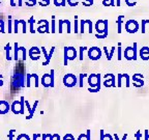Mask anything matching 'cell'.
Listing matches in <instances>:
<instances>
[{
    "instance_id": "obj_11",
    "label": "cell",
    "mask_w": 149,
    "mask_h": 140,
    "mask_svg": "<svg viewBox=\"0 0 149 140\" xmlns=\"http://www.w3.org/2000/svg\"><path fill=\"white\" fill-rule=\"evenodd\" d=\"M37 104H38V101H35V103H34V106L31 108V110H30V114L26 117L27 119H29V118H31V117L33 116V114H34V111H35V109H36V106H37Z\"/></svg>"
},
{
    "instance_id": "obj_48",
    "label": "cell",
    "mask_w": 149,
    "mask_h": 140,
    "mask_svg": "<svg viewBox=\"0 0 149 140\" xmlns=\"http://www.w3.org/2000/svg\"><path fill=\"white\" fill-rule=\"evenodd\" d=\"M42 136V135H38V134H34L33 135V140H36V138L37 137H41Z\"/></svg>"
},
{
    "instance_id": "obj_45",
    "label": "cell",
    "mask_w": 149,
    "mask_h": 140,
    "mask_svg": "<svg viewBox=\"0 0 149 140\" xmlns=\"http://www.w3.org/2000/svg\"><path fill=\"white\" fill-rule=\"evenodd\" d=\"M148 139H149V131L145 130V140H148Z\"/></svg>"
},
{
    "instance_id": "obj_58",
    "label": "cell",
    "mask_w": 149,
    "mask_h": 140,
    "mask_svg": "<svg viewBox=\"0 0 149 140\" xmlns=\"http://www.w3.org/2000/svg\"><path fill=\"white\" fill-rule=\"evenodd\" d=\"M61 5H62V6L65 5V0H62V3H61Z\"/></svg>"
},
{
    "instance_id": "obj_34",
    "label": "cell",
    "mask_w": 149,
    "mask_h": 140,
    "mask_svg": "<svg viewBox=\"0 0 149 140\" xmlns=\"http://www.w3.org/2000/svg\"><path fill=\"white\" fill-rule=\"evenodd\" d=\"M14 132H15V130H11L10 133H8V138H10V140H12V138H14Z\"/></svg>"
},
{
    "instance_id": "obj_54",
    "label": "cell",
    "mask_w": 149,
    "mask_h": 140,
    "mask_svg": "<svg viewBox=\"0 0 149 140\" xmlns=\"http://www.w3.org/2000/svg\"><path fill=\"white\" fill-rule=\"evenodd\" d=\"M11 6H16V5H17V4L14 2V0H11Z\"/></svg>"
},
{
    "instance_id": "obj_18",
    "label": "cell",
    "mask_w": 149,
    "mask_h": 140,
    "mask_svg": "<svg viewBox=\"0 0 149 140\" xmlns=\"http://www.w3.org/2000/svg\"><path fill=\"white\" fill-rule=\"evenodd\" d=\"M20 51L22 52V59L25 60L26 59V50H25V48L24 47H21L20 48Z\"/></svg>"
},
{
    "instance_id": "obj_52",
    "label": "cell",
    "mask_w": 149,
    "mask_h": 140,
    "mask_svg": "<svg viewBox=\"0 0 149 140\" xmlns=\"http://www.w3.org/2000/svg\"><path fill=\"white\" fill-rule=\"evenodd\" d=\"M39 1H41L39 3H42L43 1H46V3H47V4H50V0H39Z\"/></svg>"
},
{
    "instance_id": "obj_36",
    "label": "cell",
    "mask_w": 149,
    "mask_h": 140,
    "mask_svg": "<svg viewBox=\"0 0 149 140\" xmlns=\"http://www.w3.org/2000/svg\"><path fill=\"white\" fill-rule=\"evenodd\" d=\"M55 50V47H52L51 48V51H50V53L48 54V58H49V60H51V57H52V54H53V52Z\"/></svg>"
},
{
    "instance_id": "obj_4",
    "label": "cell",
    "mask_w": 149,
    "mask_h": 140,
    "mask_svg": "<svg viewBox=\"0 0 149 140\" xmlns=\"http://www.w3.org/2000/svg\"><path fill=\"white\" fill-rule=\"evenodd\" d=\"M100 55H102V52L98 49L97 47H92L88 50V57L92 60H97L100 58Z\"/></svg>"
},
{
    "instance_id": "obj_37",
    "label": "cell",
    "mask_w": 149,
    "mask_h": 140,
    "mask_svg": "<svg viewBox=\"0 0 149 140\" xmlns=\"http://www.w3.org/2000/svg\"><path fill=\"white\" fill-rule=\"evenodd\" d=\"M121 79H122V75H121V74H119V75H118V83H117L118 87L121 86Z\"/></svg>"
},
{
    "instance_id": "obj_12",
    "label": "cell",
    "mask_w": 149,
    "mask_h": 140,
    "mask_svg": "<svg viewBox=\"0 0 149 140\" xmlns=\"http://www.w3.org/2000/svg\"><path fill=\"white\" fill-rule=\"evenodd\" d=\"M28 23L30 24V32H31V33H34V32H35V30H34V28H33V24L35 23V20H34L33 17H31V18L29 19Z\"/></svg>"
},
{
    "instance_id": "obj_8",
    "label": "cell",
    "mask_w": 149,
    "mask_h": 140,
    "mask_svg": "<svg viewBox=\"0 0 149 140\" xmlns=\"http://www.w3.org/2000/svg\"><path fill=\"white\" fill-rule=\"evenodd\" d=\"M10 110V105L4 101L0 102V114H5V113Z\"/></svg>"
},
{
    "instance_id": "obj_14",
    "label": "cell",
    "mask_w": 149,
    "mask_h": 140,
    "mask_svg": "<svg viewBox=\"0 0 149 140\" xmlns=\"http://www.w3.org/2000/svg\"><path fill=\"white\" fill-rule=\"evenodd\" d=\"M49 76H50V87H54V70H51Z\"/></svg>"
},
{
    "instance_id": "obj_29",
    "label": "cell",
    "mask_w": 149,
    "mask_h": 140,
    "mask_svg": "<svg viewBox=\"0 0 149 140\" xmlns=\"http://www.w3.org/2000/svg\"><path fill=\"white\" fill-rule=\"evenodd\" d=\"M124 78H125V80H126V86H129V76L128 75H126V74H124V75H122Z\"/></svg>"
},
{
    "instance_id": "obj_24",
    "label": "cell",
    "mask_w": 149,
    "mask_h": 140,
    "mask_svg": "<svg viewBox=\"0 0 149 140\" xmlns=\"http://www.w3.org/2000/svg\"><path fill=\"white\" fill-rule=\"evenodd\" d=\"M135 137L137 140H141V137H142V135H141V131H137V133L135 134Z\"/></svg>"
},
{
    "instance_id": "obj_25",
    "label": "cell",
    "mask_w": 149,
    "mask_h": 140,
    "mask_svg": "<svg viewBox=\"0 0 149 140\" xmlns=\"http://www.w3.org/2000/svg\"><path fill=\"white\" fill-rule=\"evenodd\" d=\"M121 24H122V21H121V17L118 19V33L121 32Z\"/></svg>"
},
{
    "instance_id": "obj_27",
    "label": "cell",
    "mask_w": 149,
    "mask_h": 140,
    "mask_svg": "<svg viewBox=\"0 0 149 140\" xmlns=\"http://www.w3.org/2000/svg\"><path fill=\"white\" fill-rule=\"evenodd\" d=\"M11 32V16L8 17V33Z\"/></svg>"
},
{
    "instance_id": "obj_56",
    "label": "cell",
    "mask_w": 149,
    "mask_h": 140,
    "mask_svg": "<svg viewBox=\"0 0 149 140\" xmlns=\"http://www.w3.org/2000/svg\"><path fill=\"white\" fill-rule=\"evenodd\" d=\"M114 138H115V140H119V138H118V135H117V134H114Z\"/></svg>"
},
{
    "instance_id": "obj_10",
    "label": "cell",
    "mask_w": 149,
    "mask_h": 140,
    "mask_svg": "<svg viewBox=\"0 0 149 140\" xmlns=\"http://www.w3.org/2000/svg\"><path fill=\"white\" fill-rule=\"evenodd\" d=\"M124 56L126 59L131 60L133 59V47H128L124 50Z\"/></svg>"
},
{
    "instance_id": "obj_20",
    "label": "cell",
    "mask_w": 149,
    "mask_h": 140,
    "mask_svg": "<svg viewBox=\"0 0 149 140\" xmlns=\"http://www.w3.org/2000/svg\"><path fill=\"white\" fill-rule=\"evenodd\" d=\"M19 24H20V21H19V20H15V21H14V26H15V32H16V33L18 32V26H19Z\"/></svg>"
},
{
    "instance_id": "obj_16",
    "label": "cell",
    "mask_w": 149,
    "mask_h": 140,
    "mask_svg": "<svg viewBox=\"0 0 149 140\" xmlns=\"http://www.w3.org/2000/svg\"><path fill=\"white\" fill-rule=\"evenodd\" d=\"M133 59L136 60L137 59V44H134L133 46Z\"/></svg>"
},
{
    "instance_id": "obj_51",
    "label": "cell",
    "mask_w": 149,
    "mask_h": 140,
    "mask_svg": "<svg viewBox=\"0 0 149 140\" xmlns=\"http://www.w3.org/2000/svg\"><path fill=\"white\" fill-rule=\"evenodd\" d=\"M54 137H55L57 140H60V136H59L58 134H54Z\"/></svg>"
},
{
    "instance_id": "obj_49",
    "label": "cell",
    "mask_w": 149,
    "mask_h": 140,
    "mask_svg": "<svg viewBox=\"0 0 149 140\" xmlns=\"http://www.w3.org/2000/svg\"><path fill=\"white\" fill-rule=\"evenodd\" d=\"M47 137L49 138L50 140H53V138H54V137H53V135H50V134H47Z\"/></svg>"
},
{
    "instance_id": "obj_55",
    "label": "cell",
    "mask_w": 149,
    "mask_h": 140,
    "mask_svg": "<svg viewBox=\"0 0 149 140\" xmlns=\"http://www.w3.org/2000/svg\"><path fill=\"white\" fill-rule=\"evenodd\" d=\"M126 137H128V134H124V135H123V137H122V139H121V140H126Z\"/></svg>"
},
{
    "instance_id": "obj_53",
    "label": "cell",
    "mask_w": 149,
    "mask_h": 140,
    "mask_svg": "<svg viewBox=\"0 0 149 140\" xmlns=\"http://www.w3.org/2000/svg\"><path fill=\"white\" fill-rule=\"evenodd\" d=\"M54 3H55V5H56V6H60V5H61V4H60L59 2H57V0H54Z\"/></svg>"
},
{
    "instance_id": "obj_19",
    "label": "cell",
    "mask_w": 149,
    "mask_h": 140,
    "mask_svg": "<svg viewBox=\"0 0 149 140\" xmlns=\"http://www.w3.org/2000/svg\"><path fill=\"white\" fill-rule=\"evenodd\" d=\"M20 23L22 24V26H23V32L26 33V25H27V22H26L25 20H19Z\"/></svg>"
},
{
    "instance_id": "obj_60",
    "label": "cell",
    "mask_w": 149,
    "mask_h": 140,
    "mask_svg": "<svg viewBox=\"0 0 149 140\" xmlns=\"http://www.w3.org/2000/svg\"><path fill=\"white\" fill-rule=\"evenodd\" d=\"M0 1H1V0H0Z\"/></svg>"
},
{
    "instance_id": "obj_28",
    "label": "cell",
    "mask_w": 149,
    "mask_h": 140,
    "mask_svg": "<svg viewBox=\"0 0 149 140\" xmlns=\"http://www.w3.org/2000/svg\"><path fill=\"white\" fill-rule=\"evenodd\" d=\"M55 32V18H52V33Z\"/></svg>"
},
{
    "instance_id": "obj_13",
    "label": "cell",
    "mask_w": 149,
    "mask_h": 140,
    "mask_svg": "<svg viewBox=\"0 0 149 140\" xmlns=\"http://www.w3.org/2000/svg\"><path fill=\"white\" fill-rule=\"evenodd\" d=\"M14 59L16 61L19 59V46H18V43H15V55H14Z\"/></svg>"
},
{
    "instance_id": "obj_47",
    "label": "cell",
    "mask_w": 149,
    "mask_h": 140,
    "mask_svg": "<svg viewBox=\"0 0 149 140\" xmlns=\"http://www.w3.org/2000/svg\"><path fill=\"white\" fill-rule=\"evenodd\" d=\"M114 51H115V47H113L112 49H111V52L109 54H110V58H112V56H113V53H114Z\"/></svg>"
},
{
    "instance_id": "obj_26",
    "label": "cell",
    "mask_w": 149,
    "mask_h": 140,
    "mask_svg": "<svg viewBox=\"0 0 149 140\" xmlns=\"http://www.w3.org/2000/svg\"><path fill=\"white\" fill-rule=\"evenodd\" d=\"M31 76L34 78V80H35V86L37 87V86H38V76L36 75V74H32Z\"/></svg>"
},
{
    "instance_id": "obj_30",
    "label": "cell",
    "mask_w": 149,
    "mask_h": 140,
    "mask_svg": "<svg viewBox=\"0 0 149 140\" xmlns=\"http://www.w3.org/2000/svg\"><path fill=\"white\" fill-rule=\"evenodd\" d=\"M86 49L85 47H81L80 48V60H83V52Z\"/></svg>"
},
{
    "instance_id": "obj_57",
    "label": "cell",
    "mask_w": 149,
    "mask_h": 140,
    "mask_svg": "<svg viewBox=\"0 0 149 140\" xmlns=\"http://www.w3.org/2000/svg\"><path fill=\"white\" fill-rule=\"evenodd\" d=\"M47 139V134H43V140H46Z\"/></svg>"
},
{
    "instance_id": "obj_42",
    "label": "cell",
    "mask_w": 149,
    "mask_h": 140,
    "mask_svg": "<svg viewBox=\"0 0 149 140\" xmlns=\"http://www.w3.org/2000/svg\"><path fill=\"white\" fill-rule=\"evenodd\" d=\"M90 134H91V131H90V130H87V134H86L87 140H91V136H90Z\"/></svg>"
},
{
    "instance_id": "obj_41",
    "label": "cell",
    "mask_w": 149,
    "mask_h": 140,
    "mask_svg": "<svg viewBox=\"0 0 149 140\" xmlns=\"http://www.w3.org/2000/svg\"><path fill=\"white\" fill-rule=\"evenodd\" d=\"M118 59H121V47H120V44L118 46Z\"/></svg>"
},
{
    "instance_id": "obj_31",
    "label": "cell",
    "mask_w": 149,
    "mask_h": 140,
    "mask_svg": "<svg viewBox=\"0 0 149 140\" xmlns=\"http://www.w3.org/2000/svg\"><path fill=\"white\" fill-rule=\"evenodd\" d=\"M88 90L90 91V93H96V91H99L100 90V86L95 87V88H89Z\"/></svg>"
},
{
    "instance_id": "obj_15",
    "label": "cell",
    "mask_w": 149,
    "mask_h": 140,
    "mask_svg": "<svg viewBox=\"0 0 149 140\" xmlns=\"http://www.w3.org/2000/svg\"><path fill=\"white\" fill-rule=\"evenodd\" d=\"M42 51L43 52V55L46 56V61H45V62H43V65H47V64H49L50 60H49V58H48V54H47V52H46V49H45V47H42Z\"/></svg>"
},
{
    "instance_id": "obj_5",
    "label": "cell",
    "mask_w": 149,
    "mask_h": 140,
    "mask_svg": "<svg viewBox=\"0 0 149 140\" xmlns=\"http://www.w3.org/2000/svg\"><path fill=\"white\" fill-rule=\"evenodd\" d=\"M125 29L128 30L129 33H135L139 29V25L135 20H129L126 22L125 24Z\"/></svg>"
},
{
    "instance_id": "obj_50",
    "label": "cell",
    "mask_w": 149,
    "mask_h": 140,
    "mask_svg": "<svg viewBox=\"0 0 149 140\" xmlns=\"http://www.w3.org/2000/svg\"><path fill=\"white\" fill-rule=\"evenodd\" d=\"M26 1H31V4H32V5H35V3H36L35 0H26Z\"/></svg>"
},
{
    "instance_id": "obj_43",
    "label": "cell",
    "mask_w": 149,
    "mask_h": 140,
    "mask_svg": "<svg viewBox=\"0 0 149 140\" xmlns=\"http://www.w3.org/2000/svg\"><path fill=\"white\" fill-rule=\"evenodd\" d=\"M30 78H31V75H27V83H26V86L27 87L30 86Z\"/></svg>"
},
{
    "instance_id": "obj_6",
    "label": "cell",
    "mask_w": 149,
    "mask_h": 140,
    "mask_svg": "<svg viewBox=\"0 0 149 140\" xmlns=\"http://www.w3.org/2000/svg\"><path fill=\"white\" fill-rule=\"evenodd\" d=\"M39 53H41V51L38 50L37 47H32L31 49H30L29 56L32 60H37L39 58Z\"/></svg>"
},
{
    "instance_id": "obj_46",
    "label": "cell",
    "mask_w": 149,
    "mask_h": 140,
    "mask_svg": "<svg viewBox=\"0 0 149 140\" xmlns=\"http://www.w3.org/2000/svg\"><path fill=\"white\" fill-rule=\"evenodd\" d=\"M74 32H78V24H77V18L74 20Z\"/></svg>"
},
{
    "instance_id": "obj_22",
    "label": "cell",
    "mask_w": 149,
    "mask_h": 140,
    "mask_svg": "<svg viewBox=\"0 0 149 140\" xmlns=\"http://www.w3.org/2000/svg\"><path fill=\"white\" fill-rule=\"evenodd\" d=\"M63 22L67 26V33H71V23H69L68 20H63Z\"/></svg>"
},
{
    "instance_id": "obj_9",
    "label": "cell",
    "mask_w": 149,
    "mask_h": 140,
    "mask_svg": "<svg viewBox=\"0 0 149 140\" xmlns=\"http://www.w3.org/2000/svg\"><path fill=\"white\" fill-rule=\"evenodd\" d=\"M110 80H106L104 82V84L106 87H110V86H116V83H115V76L114 75H111L110 74Z\"/></svg>"
},
{
    "instance_id": "obj_44",
    "label": "cell",
    "mask_w": 149,
    "mask_h": 140,
    "mask_svg": "<svg viewBox=\"0 0 149 140\" xmlns=\"http://www.w3.org/2000/svg\"><path fill=\"white\" fill-rule=\"evenodd\" d=\"M99 135H100V139H99V140H104V136H105L104 130H100V131H99Z\"/></svg>"
},
{
    "instance_id": "obj_2",
    "label": "cell",
    "mask_w": 149,
    "mask_h": 140,
    "mask_svg": "<svg viewBox=\"0 0 149 140\" xmlns=\"http://www.w3.org/2000/svg\"><path fill=\"white\" fill-rule=\"evenodd\" d=\"M63 83L65 86L73 87L77 84V77L73 75V74H66V75L63 77Z\"/></svg>"
},
{
    "instance_id": "obj_7",
    "label": "cell",
    "mask_w": 149,
    "mask_h": 140,
    "mask_svg": "<svg viewBox=\"0 0 149 140\" xmlns=\"http://www.w3.org/2000/svg\"><path fill=\"white\" fill-rule=\"evenodd\" d=\"M45 24H42V23H39L38 22V28H37V31L38 32H41V33H47V32H49V22H48L47 20H45V22H43Z\"/></svg>"
},
{
    "instance_id": "obj_23",
    "label": "cell",
    "mask_w": 149,
    "mask_h": 140,
    "mask_svg": "<svg viewBox=\"0 0 149 140\" xmlns=\"http://www.w3.org/2000/svg\"><path fill=\"white\" fill-rule=\"evenodd\" d=\"M63 140H74V138L73 137V135L71 134H66L65 136L63 137Z\"/></svg>"
},
{
    "instance_id": "obj_39",
    "label": "cell",
    "mask_w": 149,
    "mask_h": 140,
    "mask_svg": "<svg viewBox=\"0 0 149 140\" xmlns=\"http://www.w3.org/2000/svg\"><path fill=\"white\" fill-rule=\"evenodd\" d=\"M84 26H85V20L81 21V32H84Z\"/></svg>"
},
{
    "instance_id": "obj_38",
    "label": "cell",
    "mask_w": 149,
    "mask_h": 140,
    "mask_svg": "<svg viewBox=\"0 0 149 140\" xmlns=\"http://www.w3.org/2000/svg\"><path fill=\"white\" fill-rule=\"evenodd\" d=\"M86 22L89 24V32L91 33L92 32V22H91L90 20H86Z\"/></svg>"
},
{
    "instance_id": "obj_21",
    "label": "cell",
    "mask_w": 149,
    "mask_h": 140,
    "mask_svg": "<svg viewBox=\"0 0 149 140\" xmlns=\"http://www.w3.org/2000/svg\"><path fill=\"white\" fill-rule=\"evenodd\" d=\"M21 114H24V98H21Z\"/></svg>"
},
{
    "instance_id": "obj_35",
    "label": "cell",
    "mask_w": 149,
    "mask_h": 140,
    "mask_svg": "<svg viewBox=\"0 0 149 140\" xmlns=\"http://www.w3.org/2000/svg\"><path fill=\"white\" fill-rule=\"evenodd\" d=\"M59 33L62 32V25H63V20H59Z\"/></svg>"
},
{
    "instance_id": "obj_17",
    "label": "cell",
    "mask_w": 149,
    "mask_h": 140,
    "mask_svg": "<svg viewBox=\"0 0 149 140\" xmlns=\"http://www.w3.org/2000/svg\"><path fill=\"white\" fill-rule=\"evenodd\" d=\"M5 51H6V59H7V60H11V55H10V51H11L10 44H8V45H6V47H5Z\"/></svg>"
},
{
    "instance_id": "obj_32",
    "label": "cell",
    "mask_w": 149,
    "mask_h": 140,
    "mask_svg": "<svg viewBox=\"0 0 149 140\" xmlns=\"http://www.w3.org/2000/svg\"><path fill=\"white\" fill-rule=\"evenodd\" d=\"M86 75H85V74H81V75H80V84H79V85H80V87H83V78H84Z\"/></svg>"
},
{
    "instance_id": "obj_1",
    "label": "cell",
    "mask_w": 149,
    "mask_h": 140,
    "mask_svg": "<svg viewBox=\"0 0 149 140\" xmlns=\"http://www.w3.org/2000/svg\"><path fill=\"white\" fill-rule=\"evenodd\" d=\"M77 57V51L73 47L64 48V65H67L68 60H74Z\"/></svg>"
},
{
    "instance_id": "obj_33",
    "label": "cell",
    "mask_w": 149,
    "mask_h": 140,
    "mask_svg": "<svg viewBox=\"0 0 149 140\" xmlns=\"http://www.w3.org/2000/svg\"><path fill=\"white\" fill-rule=\"evenodd\" d=\"M104 140H113V137L111 136L110 134H105V136H104Z\"/></svg>"
},
{
    "instance_id": "obj_59",
    "label": "cell",
    "mask_w": 149,
    "mask_h": 140,
    "mask_svg": "<svg viewBox=\"0 0 149 140\" xmlns=\"http://www.w3.org/2000/svg\"><path fill=\"white\" fill-rule=\"evenodd\" d=\"M18 5H19V6H21V5H22V0H19V3H18Z\"/></svg>"
},
{
    "instance_id": "obj_3",
    "label": "cell",
    "mask_w": 149,
    "mask_h": 140,
    "mask_svg": "<svg viewBox=\"0 0 149 140\" xmlns=\"http://www.w3.org/2000/svg\"><path fill=\"white\" fill-rule=\"evenodd\" d=\"M88 83L91 86L90 88H95V87L100 86V75L91 74V75L88 77Z\"/></svg>"
},
{
    "instance_id": "obj_40",
    "label": "cell",
    "mask_w": 149,
    "mask_h": 140,
    "mask_svg": "<svg viewBox=\"0 0 149 140\" xmlns=\"http://www.w3.org/2000/svg\"><path fill=\"white\" fill-rule=\"evenodd\" d=\"M78 140H87V137H86V135H84V134H81L80 136L78 137Z\"/></svg>"
}]
</instances>
